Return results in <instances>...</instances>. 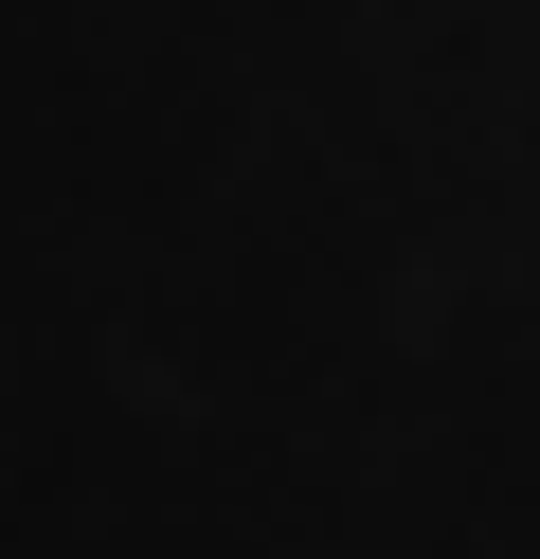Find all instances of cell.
Returning a JSON list of instances; mask_svg holds the SVG:
<instances>
[]
</instances>
